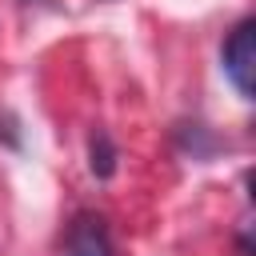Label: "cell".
Listing matches in <instances>:
<instances>
[{"mask_svg":"<svg viewBox=\"0 0 256 256\" xmlns=\"http://www.w3.org/2000/svg\"><path fill=\"white\" fill-rule=\"evenodd\" d=\"M220 64H224V76L232 80V88L244 100H252V92H256V20L252 16H244L228 32V40L220 48Z\"/></svg>","mask_w":256,"mask_h":256,"instance_id":"6da1fadb","label":"cell"},{"mask_svg":"<svg viewBox=\"0 0 256 256\" xmlns=\"http://www.w3.org/2000/svg\"><path fill=\"white\" fill-rule=\"evenodd\" d=\"M64 256H116V248H112V240H108L104 220H100V216H92V212H80V216L68 224Z\"/></svg>","mask_w":256,"mask_h":256,"instance_id":"7a4b0ae2","label":"cell"},{"mask_svg":"<svg viewBox=\"0 0 256 256\" xmlns=\"http://www.w3.org/2000/svg\"><path fill=\"white\" fill-rule=\"evenodd\" d=\"M116 144H112V136L104 132V128H96L92 136H88V168H92V176L96 180H108L112 172H116Z\"/></svg>","mask_w":256,"mask_h":256,"instance_id":"3957f363","label":"cell"},{"mask_svg":"<svg viewBox=\"0 0 256 256\" xmlns=\"http://www.w3.org/2000/svg\"><path fill=\"white\" fill-rule=\"evenodd\" d=\"M4 116V128H0V140L8 144V148H20V132H16V120L8 116V112H0Z\"/></svg>","mask_w":256,"mask_h":256,"instance_id":"277c9868","label":"cell"}]
</instances>
